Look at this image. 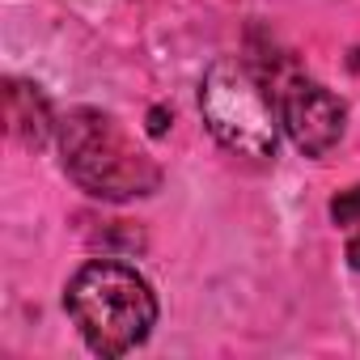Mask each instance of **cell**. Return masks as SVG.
<instances>
[{
    "instance_id": "cell-2",
    "label": "cell",
    "mask_w": 360,
    "mask_h": 360,
    "mask_svg": "<svg viewBox=\"0 0 360 360\" xmlns=\"http://www.w3.org/2000/svg\"><path fill=\"white\" fill-rule=\"evenodd\" d=\"M60 157L68 178L98 200H140L161 187V165L136 148L115 115L81 106L60 119Z\"/></svg>"
},
{
    "instance_id": "cell-7",
    "label": "cell",
    "mask_w": 360,
    "mask_h": 360,
    "mask_svg": "<svg viewBox=\"0 0 360 360\" xmlns=\"http://www.w3.org/2000/svg\"><path fill=\"white\" fill-rule=\"evenodd\" d=\"M165 127H169V115L157 106V110L148 115V131H153V136H165Z\"/></svg>"
},
{
    "instance_id": "cell-6",
    "label": "cell",
    "mask_w": 360,
    "mask_h": 360,
    "mask_svg": "<svg viewBox=\"0 0 360 360\" xmlns=\"http://www.w3.org/2000/svg\"><path fill=\"white\" fill-rule=\"evenodd\" d=\"M330 217H335V225H343V229H356V225H360V187H352V191H339V195L330 200Z\"/></svg>"
},
{
    "instance_id": "cell-3",
    "label": "cell",
    "mask_w": 360,
    "mask_h": 360,
    "mask_svg": "<svg viewBox=\"0 0 360 360\" xmlns=\"http://www.w3.org/2000/svg\"><path fill=\"white\" fill-rule=\"evenodd\" d=\"M200 110H204L208 131L229 153H242V157H255V161L276 157L284 119H280L267 85L255 77L250 64H242V60H217L204 72Z\"/></svg>"
},
{
    "instance_id": "cell-4",
    "label": "cell",
    "mask_w": 360,
    "mask_h": 360,
    "mask_svg": "<svg viewBox=\"0 0 360 360\" xmlns=\"http://www.w3.org/2000/svg\"><path fill=\"white\" fill-rule=\"evenodd\" d=\"M280 119H284L288 140L305 157H326L343 136V102L326 85L305 81V77L288 81V89L280 98Z\"/></svg>"
},
{
    "instance_id": "cell-8",
    "label": "cell",
    "mask_w": 360,
    "mask_h": 360,
    "mask_svg": "<svg viewBox=\"0 0 360 360\" xmlns=\"http://www.w3.org/2000/svg\"><path fill=\"white\" fill-rule=\"evenodd\" d=\"M347 263L360 271V225H356V233H352V242H347Z\"/></svg>"
},
{
    "instance_id": "cell-1",
    "label": "cell",
    "mask_w": 360,
    "mask_h": 360,
    "mask_svg": "<svg viewBox=\"0 0 360 360\" xmlns=\"http://www.w3.org/2000/svg\"><path fill=\"white\" fill-rule=\"evenodd\" d=\"M64 309L72 314L81 339L98 356H123L140 347L157 326V297L148 280L115 259L85 263L64 292Z\"/></svg>"
},
{
    "instance_id": "cell-5",
    "label": "cell",
    "mask_w": 360,
    "mask_h": 360,
    "mask_svg": "<svg viewBox=\"0 0 360 360\" xmlns=\"http://www.w3.org/2000/svg\"><path fill=\"white\" fill-rule=\"evenodd\" d=\"M5 119L26 148H43L56 127L47 98L39 94V85H26V81H5Z\"/></svg>"
}]
</instances>
